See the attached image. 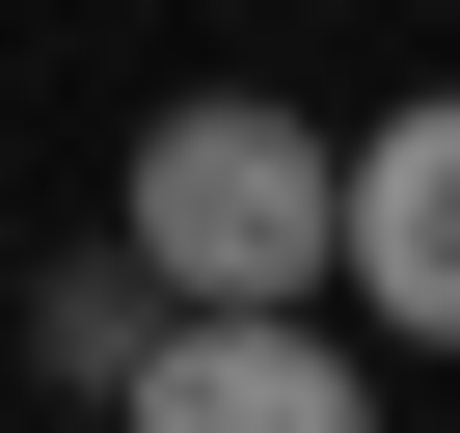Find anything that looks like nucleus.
<instances>
[{
	"label": "nucleus",
	"instance_id": "f03ea898",
	"mask_svg": "<svg viewBox=\"0 0 460 433\" xmlns=\"http://www.w3.org/2000/svg\"><path fill=\"white\" fill-rule=\"evenodd\" d=\"M325 271L406 325V352H460V109H406V136H352V216H325Z\"/></svg>",
	"mask_w": 460,
	"mask_h": 433
},
{
	"label": "nucleus",
	"instance_id": "7ed1b4c3",
	"mask_svg": "<svg viewBox=\"0 0 460 433\" xmlns=\"http://www.w3.org/2000/svg\"><path fill=\"white\" fill-rule=\"evenodd\" d=\"M136 433H379V406L325 325H190V352H136Z\"/></svg>",
	"mask_w": 460,
	"mask_h": 433
},
{
	"label": "nucleus",
	"instance_id": "f257e3e1",
	"mask_svg": "<svg viewBox=\"0 0 460 433\" xmlns=\"http://www.w3.org/2000/svg\"><path fill=\"white\" fill-rule=\"evenodd\" d=\"M325 216H352V163L298 136V109H163L136 136V271L190 298V325H298V271H325Z\"/></svg>",
	"mask_w": 460,
	"mask_h": 433
}]
</instances>
